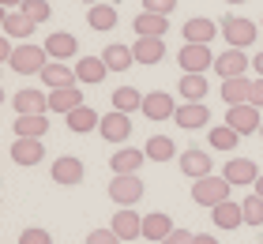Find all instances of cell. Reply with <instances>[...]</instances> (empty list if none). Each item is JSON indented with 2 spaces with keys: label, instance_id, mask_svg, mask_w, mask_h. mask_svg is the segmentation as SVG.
I'll return each instance as SVG.
<instances>
[{
  "label": "cell",
  "instance_id": "1",
  "mask_svg": "<svg viewBox=\"0 0 263 244\" xmlns=\"http://www.w3.org/2000/svg\"><path fill=\"white\" fill-rule=\"evenodd\" d=\"M230 195H233V184H230L222 173H211V177L192 180V199H196L199 207H207V211H214V207L226 203Z\"/></svg>",
  "mask_w": 263,
  "mask_h": 244
},
{
  "label": "cell",
  "instance_id": "2",
  "mask_svg": "<svg viewBox=\"0 0 263 244\" xmlns=\"http://www.w3.org/2000/svg\"><path fill=\"white\" fill-rule=\"evenodd\" d=\"M49 64V53H45V45H34V42H23L11 49V60L8 68L19 71V76H42V68Z\"/></svg>",
  "mask_w": 263,
  "mask_h": 244
},
{
  "label": "cell",
  "instance_id": "3",
  "mask_svg": "<svg viewBox=\"0 0 263 244\" xmlns=\"http://www.w3.org/2000/svg\"><path fill=\"white\" fill-rule=\"evenodd\" d=\"M218 27H222V38L230 42V49H248L259 38V27L252 19H241V15H226Z\"/></svg>",
  "mask_w": 263,
  "mask_h": 244
},
{
  "label": "cell",
  "instance_id": "4",
  "mask_svg": "<svg viewBox=\"0 0 263 244\" xmlns=\"http://www.w3.org/2000/svg\"><path fill=\"white\" fill-rule=\"evenodd\" d=\"M226 124H230L237 136H259V128H263V117H259V109L252 102H245V105H230V113H226Z\"/></svg>",
  "mask_w": 263,
  "mask_h": 244
},
{
  "label": "cell",
  "instance_id": "5",
  "mask_svg": "<svg viewBox=\"0 0 263 244\" xmlns=\"http://www.w3.org/2000/svg\"><path fill=\"white\" fill-rule=\"evenodd\" d=\"M214 60L218 57L211 53V45H192V42H184L177 53V64L184 68V76H203L207 68H214Z\"/></svg>",
  "mask_w": 263,
  "mask_h": 244
},
{
  "label": "cell",
  "instance_id": "6",
  "mask_svg": "<svg viewBox=\"0 0 263 244\" xmlns=\"http://www.w3.org/2000/svg\"><path fill=\"white\" fill-rule=\"evenodd\" d=\"M109 199L117 207H136L143 199V180L139 173H121V177H113L109 180Z\"/></svg>",
  "mask_w": 263,
  "mask_h": 244
},
{
  "label": "cell",
  "instance_id": "7",
  "mask_svg": "<svg viewBox=\"0 0 263 244\" xmlns=\"http://www.w3.org/2000/svg\"><path fill=\"white\" fill-rule=\"evenodd\" d=\"M83 173H87V165H83V158H76V154H61V158L49 165V177H53L61 188L83 184Z\"/></svg>",
  "mask_w": 263,
  "mask_h": 244
},
{
  "label": "cell",
  "instance_id": "8",
  "mask_svg": "<svg viewBox=\"0 0 263 244\" xmlns=\"http://www.w3.org/2000/svg\"><path fill=\"white\" fill-rule=\"evenodd\" d=\"M177 158H181V173L188 180H199V177L214 173V154H207L203 146H188V151H181Z\"/></svg>",
  "mask_w": 263,
  "mask_h": 244
},
{
  "label": "cell",
  "instance_id": "9",
  "mask_svg": "<svg viewBox=\"0 0 263 244\" xmlns=\"http://www.w3.org/2000/svg\"><path fill=\"white\" fill-rule=\"evenodd\" d=\"M109 229H113L121 240H139V237H143V214L136 211V207H117Z\"/></svg>",
  "mask_w": 263,
  "mask_h": 244
},
{
  "label": "cell",
  "instance_id": "10",
  "mask_svg": "<svg viewBox=\"0 0 263 244\" xmlns=\"http://www.w3.org/2000/svg\"><path fill=\"white\" fill-rule=\"evenodd\" d=\"M98 136L105 139V143H117V146H124L128 143V136H132V117L128 113H105L102 117V124H98Z\"/></svg>",
  "mask_w": 263,
  "mask_h": 244
},
{
  "label": "cell",
  "instance_id": "11",
  "mask_svg": "<svg viewBox=\"0 0 263 244\" xmlns=\"http://www.w3.org/2000/svg\"><path fill=\"white\" fill-rule=\"evenodd\" d=\"M173 120L184 132H199V128H211V109L203 102H181V105H177V113H173Z\"/></svg>",
  "mask_w": 263,
  "mask_h": 244
},
{
  "label": "cell",
  "instance_id": "12",
  "mask_svg": "<svg viewBox=\"0 0 263 244\" xmlns=\"http://www.w3.org/2000/svg\"><path fill=\"white\" fill-rule=\"evenodd\" d=\"M177 113V102H173V94H165V90H151V94H143V117L147 120H173Z\"/></svg>",
  "mask_w": 263,
  "mask_h": 244
},
{
  "label": "cell",
  "instance_id": "13",
  "mask_svg": "<svg viewBox=\"0 0 263 244\" xmlns=\"http://www.w3.org/2000/svg\"><path fill=\"white\" fill-rule=\"evenodd\" d=\"M181 34H184V42H192V45H211L222 34V27L214 19H207V15H196V19H188L181 27Z\"/></svg>",
  "mask_w": 263,
  "mask_h": 244
},
{
  "label": "cell",
  "instance_id": "14",
  "mask_svg": "<svg viewBox=\"0 0 263 244\" xmlns=\"http://www.w3.org/2000/svg\"><path fill=\"white\" fill-rule=\"evenodd\" d=\"M248 68H252V60H248L245 49H226V53H218V60H214L218 79H237V76H245Z\"/></svg>",
  "mask_w": 263,
  "mask_h": 244
},
{
  "label": "cell",
  "instance_id": "15",
  "mask_svg": "<svg viewBox=\"0 0 263 244\" xmlns=\"http://www.w3.org/2000/svg\"><path fill=\"white\" fill-rule=\"evenodd\" d=\"M11 105H15V113H19V117L49 113V94H45V90H34V87H23V90H15Z\"/></svg>",
  "mask_w": 263,
  "mask_h": 244
},
{
  "label": "cell",
  "instance_id": "16",
  "mask_svg": "<svg viewBox=\"0 0 263 244\" xmlns=\"http://www.w3.org/2000/svg\"><path fill=\"white\" fill-rule=\"evenodd\" d=\"M132 30L139 38H165L170 34V15H158V11H139L132 19Z\"/></svg>",
  "mask_w": 263,
  "mask_h": 244
},
{
  "label": "cell",
  "instance_id": "17",
  "mask_svg": "<svg viewBox=\"0 0 263 244\" xmlns=\"http://www.w3.org/2000/svg\"><path fill=\"white\" fill-rule=\"evenodd\" d=\"M222 177L230 180L233 188H241V184H256V180H259V169H256L252 158H230L226 169H222Z\"/></svg>",
  "mask_w": 263,
  "mask_h": 244
},
{
  "label": "cell",
  "instance_id": "18",
  "mask_svg": "<svg viewBox=\"0 0 263 244\" xmlns=\"http://www.w3.org/2000/svg\"><path fill=\"white\" fill-rule=\"evenodd\" d=\"M143 162H147V151H136V146H121L117 154H109L113 177H121V173H139Z\"/></svg>",
  "mask_w": 263,
  "mask_h": 244
},
{
  "label": "cell",
  "instance_id": "19",
  "mask_svg": "<svg viewBox=\"0 0 263 244\" xmlns=\"http://www.w3.org/2000/svg\"><path fill=\"white\" fill-rule=\"evenodd\" d=\"M173 218L170 214H162V211H151V214H143V240H151V244H162L165 237L173 233Z\"/></svg>",
  "mask_w": 263,
  "mask_h": 244
},
{
  "label": "cell",
  "instance_id": "20",
  "mask_svg": "<svg viewBox=\"0 0 263 244\" xmlns=\"http://www.w3.org/2000/svg\"><path fill=\"white\" fill-rule=\"evenodd\" d=\"M45 53H49V60H71V57H79L76 34H68V30L49 34V38H45Z\"/></svg>",
  "mask_w": 263,
  "mask_h": 244
},
{
  "label": "cell",
  "instance_id": "21",
  "mask_svg": "<svg viewBox=\"0 0 263 244\" xmlns=\"http://www.w3.org/2000/svg\"><path fill=\"white\" fill-rule=\"evenodd\" d=\"M42 83L49 90H61V87H76V68H68L64 60H49V64L42 68Z\"/></svg>",
  "mask_w": 263,
  "mask_h": 244
},
{
  "label": "cell",
  "instance_id": "22",
  "mask_svg": "<svg viewBox=\"0 0 263 244\" xmlns=\"http://www.w3.org/2000/svg\"><path fill=\"white\" fill-rule=\"evenodd\" d=\"M132 53H136V64H162L165 60V38H136V45H132Z\"/></svg>",
  "mask_w": 263,
  "mask_h": 244
},
{
  "label": "cell",
  "instance_id": "23",
  "mask_svg": "<svg viewBox=\"0 0 263 244\" xmlns=\"http://www.w3.org/2000/svg\"><path fill=\"white\" fill-rule=\"evenodd\" d=\"M42 158H45L42 139H15L11 143V162L15 165H42Z\"/></svg>",
  "mask_w": 263,
  "mask_h": 244
},
{
  "label": "cell",
  "instance_id": "24",
  "mask_svg": "<svg viewBox=\"0 0 263 244\" xmlns=\"http://www.w3.org/2000/svg\"><path fill=\"white\" fill-rule=\"evenodd\" d=\"M218 94H222V102H226V105H245L248 98H252V79H248V76H237V79H222Z\"/></svg>",
  "mask_w": 263,
  "mask_h": 244
},
{
  "label": "cell",
  "instance_id": "25",
  "mask_svg": "<svg viewBox=\"0 0 263 244\" xmlns=\"http://www.w3.org/2000/svg\"><path fill=\"white\" fill-rule=\"evenodd\" d=\"M79 105H87V102H83V90H79V87H61V90H49V113L68 117L71 109H79Z\"/></svg>",
  "mask_w": 263,
  "mask_h": 244
},
{
  "label": "cell",
  "instance_id": "26",
  "mask_svg": "<svg viewBox=\"0 0 263 244\" xmlns=\"http://www.w3.org/2000/svg\"><path fill=\"white\" fill-rule=\"evenodd\" d=\"M64 120H68V132H76V136H90V132H98V124H102V117L94 113L90 105L71 109V113H68Z\"/></svg>",
  "mask_w": 263,
  "mask_h": 244
},
{
  "label": "cell",
  "instance_id": "27",
  "mask_svg": "<svg viewBox=\"0 0 263 244\" xmlns=\"http://www.w3.org/2000/svg\"><path fill=\"white\" fill-rule=\"evenodd\" d=\"M105 76H109V68H105L102 57H79V64H76V79H79V83H87V87H98Z\"/></svg>",
  "mask_w": 263,
  "mask_h": 244
},
{
  "label": "cell",
  "instance_id": "28",
  "mask_svg": "<svg viewBox=\"0 0 263 244\" xmlns=\"http://www.w3.org/2000/svg\"><path fill=\"white\" fill-rule=\"evenodd\" d=\"M211 222L218 226V229H241V226H245V211H241V203H233V199L218 203V207L211 211Z\"/></svg>",
  "mask_w": 263,
  "mask_h": 244
},
{
  "label": "cell",
  "instance_id": "29",
  "mask_svg": "<svg viewBox=\"0 0 263 244\" xmlns=\"http://www.w3.org/2000/svg\"><path fill=\"white\" fill-rule=\"evenodd\" d=\"M102 60H105V68H109V71H128L132 64H136V53H132V45L113 42V45L102 49Z\"/></svg>",
  "mask_w": 263,
  "mask_h": 244
},
{
  "label": "cell",
  "instance_id": "30",
  "mask_svg": "<svg viewBox=\"0 0 263 244\" xmlns=\"http://www.w3.org/2000/svg\"><path fill=\"white\" fill-rule=\"evenodd\" d=\"M117 8L113 4H90L87 8V23H90V30H98V34H109L117 27Z\"/></svg>",
  "mask_w": 263,
  "mask_h": 244
},
{
  "label": "cell",
  "instance_id": "31",
  "mask_svg": "<svg viewBox=\"0 0 263 244\" xmlns=\"http://www.w3.org/2000/svg\"><path fill=\"white\" fill-rule=\"evenodd\" d=\"M15 139H42L45 132H49V120L45 113H34V117H15Z\"/></svg>",
  "mask_w": 263,
  "mask_h": 244
},
{
  "label": "cell",
  "instance_id": "32",
  "mask_svg": "<svg viewBox=\"0 0 263 244\" xmlns=\"http://www.w3.org/2000/svg\"><path fill=\"white\" fill-rule=\"evenodd\" d=\"M0 30H4L8 38H15V42H27L30 34L38 30V23H34V19H27L23 11H8V19H4V27H0Z\"/></svg>",
  "mask_w": 263,
  "mask_h": 244
},
{
  "label": "cell",
  "instance_id": "33",
  "mask_svg": "<svg viewBox=\"0 0 263 244\" xmlns=\"http://www.w3.org/2000/svg\"><path fill=\"white\" fill-rule=\"evenodd\" d=\"M207 139H211V151H218V154H230V151H237V132L230 128V124H211L207 128Z\"/></svg>",
  "mask_w": 263,
  "mask_h": 244
},
{
  "label": "cell",
  "instance_id": "34",
  "mask_svg": "<svg viewBox=\"0 0 263 244\" xmlns=\"http://www.w3.org/2000/svg\"><path fill=\"white\" fill-rule=\"evenodd\" d=\"M113 109L117 113H143V94L136 90V87H117L113 90Z\"/></svg>",
  "mask_w": 263,
  "mask_h": 244
},
{
  "label": "cell",
  "instance_id": "35",
  "mask_svg": "<svg viewBox=\"0 0 263 244\" xmlns=\"http://www.w3.org/2000/svg\"><path fill=\"white\" fill-rule=\"evenodd\" d=\"M143 151H147L151 162H173V158H177V143L170 136H151Z\"/></svg>",
  "mask_w": 263,
  "mask_h": 244
},
{
  "label": "cell",
  "instance_id": "36",
  "mask_svg": "<svg viewBox=\"0 0 263 244\" xmlns=\"http://www.w3.org/2000/svg\"><path fill=\"white\" fill-rule=\"evenodd\" d=\"M207 94H211L207 76H181V98L184 102H203Z\"/></svg>",
  "mask_w": 263,
  "mask_h": 244
},
{
  "label": "cell",
  "instance_id": "37",
  "mask_svg": "<svg viewBox=\"0 0 263 244\" xmlns=\"http://www.w3.org/2000/svg\"><path fill=\"white\" fill-rule=\"evenodd\" d=\"M241 211H245V226H252V229L263 226V199L256 192L248 195V199H241Z\"/></svg>",
  "mask_w": 263,
  "mask_h": 244
},
{
  "label": "cell",
  "instance_id": "38",
  "mask_svg": "<svg viewBox=\"0 0 263 244\" xmlns=\"http://www.w3.org/2000/svg\"><path fill=\"white\" fill-rule=\"evenodd\" d=\"M19 11H23V15H27V19H34V23H38V27H42V23H49V15H53L49 0H27V4H23Z\"/></svg>",
  "mask_w": 263,
  "mask_h": 244
},
{
  "label": "cell",
  "instance_id": "39",
  "mask_svg": "<svg viewBox=\"0 0 263 244\" xmlns=\"http://www.w3.org/2000/svg\"><path fill=\"white\" fill-rule=\"evenodd\" d=\"M19 244H53V233H49V229H42V226H27L19 233Z\"/></svg>",
  "mask_w": 263,
  "mask_h": 244
},
{
  "label": "cell",
  "instance_id": "40",
  "mask_svg": "<svg viewBox=\"0 0 263 244\" xmlns=\"http://www.w3.org/2000/svg\"><path fill=\"white\" fill-rule=\"evenodd\" d=\"M87 244H124V240L117 237L113 229H90V233H87Z\"/></svg>",
  "mask_w": 263,
  "mask_h": 244
},
{
  "label": "cell",
  "instance_id": "41",
  "mask_svg": "<svg viewBox=\"0 0 263 244\" xmlns=\"http://www.w3.org/2000/svg\"><path fill=\"white\" fill-rule=\"evenodd\" d=\"M177 8V0H143V11H158V15H170Z\"/></svg>",
  "mask_w": 263,
  "mask_h": 244
},
{
  "label": "cell",
  "instance_id": "42",
  "mask_svg": "<svg viewBox=\"0 0 263 244\" xmlns=\"http://www.w3.org/2000/svg\"><path fill=\"white\" fill-rule=\"evenodd\" d=\"M192 240H196V233H192V229H173V233L165 237L162 244H192Z\"/></svg>",
  "mask_w": 263,
  "mask_h": 244
},
{
  "label": "cell",
  "instance_id": "43",
  "mask_svg": "<svg viewBox=\"0 0 263 244\" xmlns=\"http://www.w3.org/2000/svg\"><path fill=\"white\" fill-rule=\"evenodd\" d=\"M248 102H252L256 109H263V76L252 79V98H248Z\"/></svg>",
  "mask_w": 263,
  "mask_h": 244
},
{
  "label": "cell",
  "instance_id": "44",
  "mask_svg": "<svg viewBox=\"0 0 263 244\" xmlns=\"http://www.w3.org/2000/svg\"><path fill=\"white\" fill-rule=\"evenodd\" d=\"M11 49H15L11 38H8V34H0V64H8V60H11Z\"/></svg>",
  "mask_w": 263,
  "mask_h": 244
},
{
  "label": "cell",
  "instance_id": "45",
  "mask_svg": "<svg viewBox=\"0 0 263 244\" xmlns=\"http://www.w3.org/2000/svg\"><path fill=\"white\" fill-rule=\"evenodd\" d=\"M192 244H218V237H211V233H196Z\"/></svg>",
  "mask_w": 263,
  "mask_h": 244
},
{
  "label": "cell",
  "instance_id": "46",
  "mask_svg": "<svg viewBox=\"0 0 263 244\" xmlns=\"http://www.w3.org/2000/svg\"><path fill=\"white\" fill-rule=\"evenodd\" d=\"M252 68H256V76H263V53H256V57H252Z\"/></svg>",
  "mask_w": 263,
  "mask_h": 244
},
{
  "label": "cell",
  "instance_id": "47",
  "mask_svg": "<svg viewBox=\"0 0 263 244\" xmlns=\"http://www.w3.org/2000/svg\"><path fill=\"white\" fill-rule=\"evenodd\" d=\"M0 4H4V8L11 11V8H23V4H27V0H0Z\"/></svg>",
  "mask_w": 263,
  "mask_h": 244
},
{
  "label": "cell",
  "instance_id": "48",
  "mask_svg": "<svg viewBox=\"0 0 263 244\" xmlns=\"http://www.w3.org/2000/svg\"><path fill=\"white\" fill-rule=\"evenodd\" d=\"M252 192L259 195V199H263V173H259V180H256V184H252Z\"/></svg>",
  "mask_w": 263,
  "mask_h": 244
},
{
  "label": "cell",
  "instance_id": "49",
  "mask_svg": "<svg viewBox=\"0 0 263 244\" xmlns=\"http://www.w3.org/2000/svg\"><path fill=\"white\" fill-rule=\"evenodd\" d=\"M4 19H8V8H4V4H0V27H4Z\"/></svg>",
  "mask_w": 263,
  "mask_h": 244
},
{
  "label": "cell",
  "instance_id": "50",
  "mask_svg": "<svg viewBox=\"0 0 263 244\" xmlns=\"http://www.w3.org/2000/svg\"><path fill=\"white\" fill-rule=\"evenodd\" d=\"M79 4H87V8H90V4H102V0H79Z\"/></svg>",
  "mask_w": 263,
  "mask_h": 244
},
{
  "label": "cell",
  "instance_id": "51",
  "mask_svg": "<svg viewBox=\"0 0 263 244\" xmlns=\"http://www.w3.org/2000/svg\"><path fill=\"white\" fill-rule=\"evenodd\" d=\"M226 4H248V0H226Z\"/></svg>",
  "mask_w": 263,
  "mask_h": 244
},
{
  "label": "cell",
  "instance_id": "52",
  "mask_svg": "<svg viewBox=\"0 0 263 244\" xmlns=\"http://www.w3.org/2000/svg\"><path fill=\"white\" fill-rule=\"evenodd\" d=\"M0 105H4V87H0Z\"/></svg>",
  "mask_w": 263,
  "mask_h": 244
},
{
  "label": "cell",
  "instance_id": "53",
  "mask_svg": "<svg viewBox=\"0 0 263 244\" xmlns=\"http://www.w3.org/2000/svg\"><path fill=\"white\" fill-rule=\"evenodd\" d=\"M259 27H263V19H259Z\"/></svg>",
  "mask_w": 263,
  "mask_h": 244
},
{
  "label": "cell",
  "instance_id": "54",
  "mask_svg": "<svg viewBox=\"0 0 263 244\" xmlns=\"http://www.w3.org/2000/svg\"><path fill=\"white\" fill-rule=\"evenodd\" d=\"M259 136H263V128H259Z\"/></svg>",
  "mask_w": 263,
  "mask_h": 244
}]
</instances>
